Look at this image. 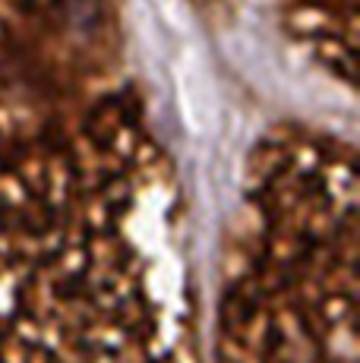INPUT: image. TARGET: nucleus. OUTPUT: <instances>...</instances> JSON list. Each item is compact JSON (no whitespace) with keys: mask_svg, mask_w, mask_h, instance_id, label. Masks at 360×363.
I'll list each match as a JSON object with an SVG mask.
<instances>
[{"mask_svg":"<svg viewBox=\"0 0 360 363\" xmlns=\"http://www.w3.org/2000/svg\"><path fill=\"white\" fill-rule=\"evenodd\" d=\"M177 86H180V104H184L186 123L193 130H206L215 111V95H212V82L206 76L203 64L196 57H184L177 69Z\"/></svg>","mask_w":360,"mask_h":363,"instance_id":"f257e3e1","label":"nucleus"}]
</instances>
